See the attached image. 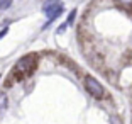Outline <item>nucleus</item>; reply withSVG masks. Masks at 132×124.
Here are the masks:
<instances>
[{"mask_svg": "<svg viewBox=\"0 0 132 124\" xmlns=\"http://www.w3.org/2000/svg\"><path fill=\"white\" fill-rule=\"evenodd\" d=\"M85 89H86V92L95 99H103L105 97V89L102 87L100 82H98L97 78H93L92 75H86L85 77Z\"/></svg>", "mask_w": 132, "mask_h": 124, "instance_id": "1", "label": "nucleus"}, {"mask_svg": "<svg viewBox=\"0 0 132 124\" xmlns=\"http://www.w3.org/2000/svg\"><path fill=\"white\" fill-rule=\"evenodd\" d=\"M122 5H132V0H119Z\"/></svg>", "mask_w": 132, "mask_h": 124, "instance_id": "7", "label": "nucleus"}, {"mask_svg": "<svg viewBox=\"0 0 132 124\" xmlns=\"http://www.w3.org/2000/svg\"><path fill=\"white\" fill-rule=\"evenodd\" d=\"M44 14L47 16V19L49 20H54L56 17H59L63 14V5L61 4H49V5H46L44 7Z\"/></svg>", "mask_w": 132, "mask_h": 124, "instance_id": "3", "label": "nucleus"}, {"mask_svg": "<svg viewBox=\"0 0 132 124\" xmlns=\"http://www.w3.org/2000/svg\"><path fill=\"white\" fill-rule=\"evenodd\" d=\"M75 16H76V10H73V12L70 14V17H68V24H71V22L75 20Z\"/></svg>", "mask_w": 132, "mask_h": 124, "instance_id": "6", "label": "nucleus"}, {"mask_svg": "<svg viewBox=\"0 0 132 124\" xmlns=\"http://www.w3.org/2000/svg\"><path fill=\"white\" fill-rule=\"evenodd\" d=\"M7 32H9V27H5L4 31H0V38H4V36L7 34Z\"/></svg>", "mask_w": 132, "mask_h": 124, "instance_id": "8", "label": "nucleus"}, {"mask_svg": "<svg viewBox=\"0 0 132 124\" xmlns=\"http://www.w3.org/2000/svg\"><path fill=\"white\" fill-rule=\"evenodd\" d=\"M7 107V95L5 93H0V112Z\"/></svg>", "mask_w": 132, "mask_h": 124, "instance_id": "4", "label": "nucleus"}, {"mask_svg": "<svg viewBox=\"0 0 132 124\" xmlns=\"http://www.w3.org/2000/svg\"><path fill=\"white\" fill-rule=\"evenodd\" d=\"M34 63H36V58L34 56H24V58H20L19 61L15 63V66H14V73H19L20 77L22 75H27V73H31L32 71V68H34Z\"/></svg>", "mask_w": 132, "mask_h": 124, "instance_id": "2", "label": "nucleus"}, {"mask_svg": "<svg viewBox=\"0 0 132 124\" xmlns=\"http://www.w3.org/2000/svg\"><path fill=\"white\" fill-rule=\"evenodd\" d=\"M12 5V0H0V10H7Z\"/></svg>", "mask_w": 132, "mask_h": 124, "instance_id": "5", "label": "nucleus"}]
</instances>
